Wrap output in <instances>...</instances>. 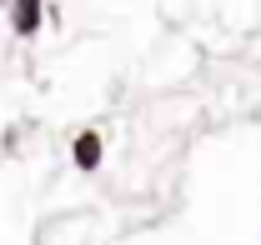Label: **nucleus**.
Listing matches in <instances>:
<instances>
[{
    "label": "nucleus",
    "instance_id": "f257e3e1",
    "mask_svg": "<svg viewBox=\"0 0 261 245\" xmlns=\"http://www.w3.org/2000/svg\"><path fill=\"white\" fill-rule=\"evenodd\" d=\"M75 165H81V170H96L100 165V135L96 130H86V135L75 140Z\"/></svg>",
    "mask_w": 261,
    "mask_h": 245
},
{
    "label": "nucleus",
    "instance_id": "f03ea898",
    "mask_svg": "<svg viewBox=\"0 0 261 245\" xmlns=\"http://www.w3.org/2000/svg\"><path fill=\"white\" fill-rule=\"evenodd\" d=\"M10 15H15V30L31 35V30H35V20H40V5H15Z\"/></svg>",
    "mask_w": 261,
    "mask_h": 245
}]
</instances>
